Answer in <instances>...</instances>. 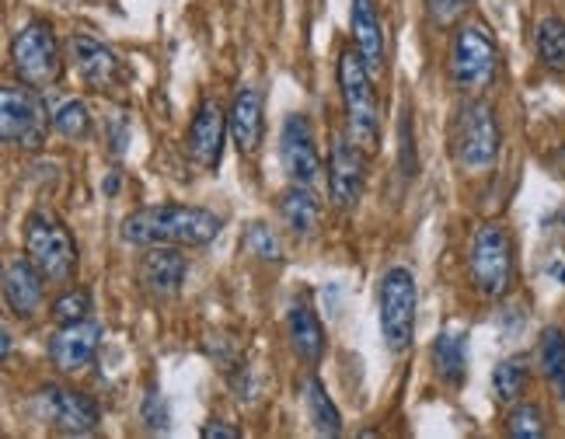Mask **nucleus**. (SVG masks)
I'll return each mask as SVG.
<instances>
[{
    "mask_svg": "<svg viewBox=\"0 0 565 439\" xmlns=\"http://www.w3.org/2000/svg\"><path fill=\"white\" fill-rule=\"evenodd\" d=\"M237 436H242V429L224 426L221 419H213L210 426H203V439H237Z\"/></svg>",
    "mask_w": 565,
    "mask_h": 439,
    "instance_id": "nucleus-33",
    "label": "nucleus"
},
{
    "mask_svg": "<svg viewBox=\"0 0 565 439\" xmlns=\"http://www.w3.org/2000/svg\"><path fill=\"white\" fill-rule=\"evenodd\" d=\"M279 161L294 185H315L321 179V153L308 116H287L279 129Z\"/></svg>",
    "mask_w": 565,
    "mask_h": 439,
    "instance_id": "nucleus-11",
    "label": "nucleus"
},
{
    "mask_svg": "<svg viewBox=\"0 0 565 439\" xmlns=\"http://www.w3.org/2000/svg\"><path fill=\"white\" fill-rule=\"evenodd\" d=\"M245 245L255 258L263 261H279L282 258V248H279V237L266 227V224H252L248 234H245Z\"/></svg>",
    "mask_w": 565,
    "mask_h": 439,
    "instance_id": "nucleus-30",
    "label": "nucleus"
},
{
    "mask_svg": "<svg viewBox=\"0 0 565 439\" xmlns=\"http://www.w3.org/2000/svg\"><path fill=\"white\" fill-rule=\"evenodd\" d=\"M495 71H499V50H495V39L482 25L468 21V25L454 32L450 77L461 92H468V95L486 92V87L495 81Z\"/></svg>",
    "mask_w": 565,
    "mask_h": 439,
    "instance_id": "nucleus-6",
    "label": "nucleus"
},
{
    "mask_svg": "<svg viewBox=\"0 0 565 439\" xmlns=\"http://www.w3.org/2000/svg\"><path fill=\"white\" fill-rule=\"evenodd\" d=\"M339 87L345 101V122H350V137L366 153L377 150L381 143V105L371 84V67L363 63L360 53L345 50L339 56Z\"/></svg>",
    "mask_w": 565,
    "mask_h": 439,
    "instance_id": "nucleus-2",
    "label": "nucleus"
},
{
    "mask_svg": "<svg viewBox=\"0 0 565 439\" xmlns=\"http://www.w3.org/2000/svg\"><path fill=\"white\" fill-rule=\"evenodd\" d=\"M350 25H353V42L363 63L371 67V74L381 71L384 67V25H381L374 0H353Z\"/></svg>",
    "mask_w": 565,
    "mask_h": 439,
    "instance_id": "nucleus-19",
    "label": "nucleus"
},
{
    "mask_svg": "<svg viewBox=\"0 0 565 439\" xmlns=\"http://www.w3.org/2000/svg\"><path fill=\"white\" fill-rule=\"evenodd\" d=\"M42 276L32 258H11L4 269V303L14 318H35L42 311Z\"/></svg>",
    "mask_w": 565,
    "mask_h": 439,
    "instance_id": "nucleus-16",
    "label": "nucleus"
},
{
    "mask_svg": "<svg viewBox=\"0 0 565 439\" xmlns=\"http://www.w3.org/2000/svg\"><path fill=\"white\" fill-rule=\"evenodd\" d=\"M71 56H74V67L81 74V81L102 92V87H113L116 77H119V60L116 53L102 46L98 39L92 35H74L71 39Z\"/></svg>",
    "mask_w": 565,
    "mask_h": 439,
    "instance_id": "nucleus-18",
    "label": "nucleus"
},
{
    "mask_svg": "<svg viewBox=\"0 0 565 439\" xmlns=\"http://www.w3.org/2000/svg\"><path fill=\"white\" fill-rule=\"evenodd\" d=\"M458 161L468 171H486L495 164L499 158V143H503V133H499L495 122V108L489 101H468L458 116Z\"/></svg>",
    "mask_w": 565,
    "mask_h": 439,
    "instance_id": "nucleus-9",
    "label": "nucleus"
},
{
    "mask_svg": "<svg viewBox=\"0 0 565 439\" xmlns=\"http://www.w3.org/2000/svg\"><path fill=\"white\" fill-rule=\"evenodd\" d=\"M537 56L552 74H565V21L545 18L537 25Z\"/></svg>",
    "mask_w": 565,
    "mask_h": 439,
    "instance_id": "nucleus-26",
    "label": "nucleus"
},
{
    "mask_svg": "<svg viewBox=\"0 0 565 439\" xmlns=\"http://www.w3.org/2000/svg\"><path fill=\"white\" fill-rule=\"evenodd\" d=\"M363 147L350 140H335L329 153V200L335 210H353L366 185V158Z\"/></svg>",
    "mask_w": 565,
    "mask_h": 439,
    "instance_id": "nucleus-12",
    "label": "nucleus"
},
{
    "mask_svg": "<svg viewBox=\"0 0 565 439\" xmlns=\"http://www.w3.org/2000/svg\"><path fill=\"white\" fill-rule=\"evenodd\" d=\"M303 390H308L303 398H308V411H311L315 429H318L321 436H339V432H342V415H339V408L332 405V398H329V390H324V384H321L318 377H311Z\"/></svg>",
    "mask_w": 565,
    "mask_h": 439,
    "instance_id": "nucleus-25",
    "label": "nucleus"
},
{
    "mask_svg": "<svg viewBox=\"0 0 565 439\" xmlns=\"http://www.w3.org/2000/svg\"><path fill=\"white\" fill-rule=\"evenodd\" d=\"M507 432L513 439H541L545 436V411L531 401L513 405V411L507 415Z\"/></svg>",
    "mask_w": 565,
    "mask_h": 439,
    "instance_id": "nucleus-28",
    "label": "nucleus"
},
{
    "mask_svg": "<svg viewBox=\"0 0 565 439\" xmlns=\"http://www.w3.org/2000/svg\"><path fill=\"white\" fill-rule=\"evenodd\" d=\"M143 419L150 429H168V411H164V401H161V394L158 390H150L147 394V401H143Z\"/></svg>",
    "mask_w": 565,
    "mask_h": 439,
    "instance_id": "nucleus-31",
    "label": "nucleus"
},
{
    "mask_svg": "<svg viewBox=\"0 0 565 439\" xmlns=\"http://www.w3.org/2000/svg\"><path fill=\"white\" fill-rule=\"evenodd\" d=\"M185 276H189V261L185 255L171 251V245H158L150 248L143 258H140V269H137V279L140 287L150 293V297H175L182 287H185Z\"/></svg>",
    "mask_w": 565,
    "mask_h": 439,
    "instance_id": "nucleus-15",
    "label": "nucleus"
},
{
    "mask_svg": "<svg viewBox=\"0 0 565 439\" xmlns=\"http://www.w3.org/2000/svg\"><path fill=\"white\" fill-rule=\"evenodd\" d=\"M53 126L67 140H88L92 137V113H88V105L77 101V98L74 101H63L60 113L53 116Z\"/></svg>",
    "mask_w": 565,
    "mask_h": 439,
    "instance_id": "nucleus-27",
    "label": "nucleus"
},
{
    "mask_svg": "<svg viewBox=\"0 0 565 439\" xmlns=\"http://www.w3.org/2000/svg\"><path fill=\"white\" fill-rule=\"evenodd\" d=\"M39 415L46 419L53 429L67 432V436H88L102 426V411L98 405L74 387H60L46 384L39 390Z\"/></svg>",
    "mask_w": 565,
    "mask_h": 439,
    "instance_id": "nucleus-10",
    "label": "nucleus"
},
{
    "mask_svg": "<svg viewBox=\"0 0 565 439\" xmlns=\"http://www.w3.org/2000/svg\"><path fill=\"white\" fill-rule=\"evenodd\" d=\"M0 339H4V342H0V349H4V360H8L11 356V332H8V328L0 332Z\"/></svg>",
    "mask_w": 565,
    "mask_h": 439,
    "instance_id": "nucleus-34",
    "label": "nucleus"
},
{
    "mask_svg": "<svg viewBox=\"0 0 565 439\" xmlns=\"http://www.w3.org/2000/svg\"><path fill=\"white\" fill-rule=\"evenodd\" d=\"M11 63H14L18 81L29 87H39V92L60 81L63 56H60V42L53 35L50 21H29V25L14 35Z\"/></svg>",
    "mask_w": 565,
    "mask_h": 439,
    "instance_id": "nucleus-7",
    "label": "nucleus"
},
{
    "mask_svg": "<svg viewBox=\"0 0 565 439\" xmlns=\"http://www.w3.org/2000/svg\"><path fill=\"white\" fill-rule=\"evenodd\" d=\"M0 133H4V143L21 150H39L46 143L50 113L39 87L4 84V92H0Z\"/></svg>",
    "mask_w": 565,
    "mask_h": 439,
    "instance_id": "nucleus-3",
    "label": "nucleus"
},
{
    "mask_svg": "<svg viewBox=\"0 0 565 439\" xmlns=\"http://www.w3.org/2000/svg\"><path fill=\"white\" fill-rule=\"evenodd\" d=\"M224 220L203 210V206H182V203H161V206H140L134 210L119 227V237L137 248H158V245H185L203 248L216 240Z\"/></svg>",
    "mask_w": 565,
    "mask_h": 439,
    "instance_id": "nucleus-1",
    "label": "nucleus"
},
{
    "mask_svg": "<svg viewBox=\"0 0 565 439\" xmlns=\"http://www.w3.org/2000/svg\"><path fill=\"white\" fill-rule=\"evenodd\" d=\"M287 328H290V342H294V353L308 363V366H318L321 356H324V328L315 314V307L308 303V297H300L294 307H290V318H287Z\"/></svg>",
    "mask_w": 565,
    "mask_h": 439,
    "instance_id": "nucleus-20",
    "label": "nucleus"
},
{
    "mask_svg": "<svg viewBox=\"0 0 565 439\" xmlns=\"http://www.w3.org/2000/svg\"><path fill=\"white\" fill-rule=\"evenodd\" d=\"M279 216H282V224L290 227V234H297V237H315L318 216H321L315 192L308 185H290L287 192L279 195Z\"/></svg>",
    "mask_w": 565,
    "mask_h": 439,
    "instance_id": "nucleus-21",
    "label": "nucleus"
},
{
    "mask_svg": "<svg viewBox=\"0 0 565 439\" xmlns=\"http://www.w3.org/2000/svg\"><path fill=\"white\" fill-rule=\"evenodd\" d=\"M471 279L482 297L499 300L513 282V240L503 224H482L471 237Z\"/></svg>",
    "mask_w": 565,
    "mask_h": 439,
    "instance_id": "nucleus-4",
    "label": "nucleus"
},
{
    "mask_svg": "<svg viewBox=\"0 0 565 439\" xmlns=\"http://www.w3.org/2000/svg\"><path fill=\"white\" fill-rule=\"evenodd\" d=\"M25 251L50 282H71L77 272V245L53 213H32L25 224Z\"/></svg>",
    "mask_w": 565,
    "mask_h": 439,
    "instance_id": "nucleus-5",
    "label": "nucleus"
},
{
    "mask_svg": "<svg viewBox=\"0 0 565 439\" xmlns=\"http://www.w3.org/2000/svg\"><path fill=\"white\" fill-rule=\"evenodd\" d=\"M377 307H381V335L387 349L391 353H405L412 345V335H416V276L402 266L387 269L381 279Z\"/></svg>",
    "mask_w": 565,
    "mask_h": 439,
    "instance_id": "nucleus-8",
    "label": "nucleus"
},
{
    "mask_svg": "<svg viewBox=\"0 0 565 439\" xmlns=\"http://www.w3.org/2000/svg\"><path fill=\"white\" fill-rule=\"evenodd\" d=\"M537 360H541V373H545L555 394L565 401V332L562 328H548V332L541 335Z\"/></svg>",
    "mask_w": 565,
    "mask_h": 439,
    "instance_id": "nucleus-24",
    "label": "nucleus"
},
{
    "mask_svg": "<svg viewBox=\"0 0 565 439\" xmlns=\"http://www.w3.org/2000/svg\"><path fill=\"white\" fill-rule=\"evenodd\" d=\"M231 140L242 153H255L263 143V92L258 87H242L231 101L227 113Z\"/></svg>",
    "mask_w": 565,
    "mask_h": 439,
    "instance_id": "nucleus-17",
    "label": "nucleus"
},
{
    "mask_svg": "<svg viewBox=\"0 0 565 439\" xmlns=\"http://www.w3.org/2000/svg\"><path fill=\"white\" fill-rule=\"evenodd\" d=\"M102 342V324L98 321H77V324H60V332L50 339V360L60 373H81L95 363Z\"/></svg>",
    "mask_w": 565,
    "mask_h": 439,
    "instance_id": "nucleus-13",
    "label": "nucleus"
},
{
    "mask_svg": "<svg viewBox=\"0 0 565 439\" xmlns=\"http://www.w3.org/2000/svg\"><path fill=\"white\" fill-rule=\"evenodd\" d=\"M527 381H531V366L524 356H510L495 366L492 373V390H495V401L503 405H513L520 401V394L527 390Z\"/></svg>",
    "mask_w": 565,
    "mask_h": 439,
    "instance_id": "nucleus-23",
    "label": "nucleus"
},
{
    "mask_svg": "<svg viewBox=\"0 0 565 439\" xmlns=\"http://www.w3.org/2000/svg\"><path fill=\"white\" fill-rule=\"evenodd\" d=\"M471 0H429V11L437 18V25H450L454 18H458Z\"/></svg>",
    "mask_w": 565,
    "mask_h": 439,
    "instance_id": "nucleus-32",
    "label": "nucleus"
},
{
    "mask_svg": "<svg viewBox=\"0 0 565 439\" xmlns=\"http://www.w3.org/2000/svg\"><path fill=\"white\" fill-rule=\"evenodd\" d=\"M88 311H92V293L88 290H67L53 303V321L56 324H77V321H88Z\"/></svg>",
    "mask_w": 565,
    "mask_h": 439,
    "instance_id": "nucleus-29",
    "label": "nucleus"
},
{
    "mask_svg": "<svg viewBox=\"0 0 565 439\" xmlns=\"http://www.w3.org/2000/svg\"><path fill=\"white\" fill-rule=\"evenodd\" d=\"M231 133L227 129V116L224 108L216 101H203L200 108H195L192 116V126H189V158L195 168H216L221 164V150H224V137Z\"/></svg>",
    "mask_w": 565,
    "mask_h": 439,
    "instance_id": "nucleus-14",
    "label": "nucleus"
},
{
    "mask_svg": "<svg viewBox=\"0 0 565 439\" xmlns=\"http://www.w3.org/2000/svg\"><path fill=\"white\" fill-rule=\"evenodd\" d=\"M433 366H437V377L450 387H461L468 377V349H465V332H444L433 345Z\"/></svg>",
    "mask_w": 565,
    "mask_h": 439,
    "instance_id": "nucleus-22",
    "label": "nucleus"
}]
</instances>
